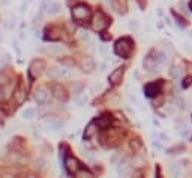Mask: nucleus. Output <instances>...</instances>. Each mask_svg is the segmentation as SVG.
Returning a JSON list of instances; mask_svg holds the SVG:
<instances>
[{
  "label": "nucleus",
  "mask_w": 192,
  "mask_h": 178,
  "mask_svg": "<svg viewBox=\"0 0 192 178\" xmlns=\"http://www.w3.org/2000/svg\"><path fill=\"white\" fill-rule=\"evenodd\" d=\"M180 163H183V166H188V163H189V160H188V159H183V160L180 162Z\"/></svg>",
  "instance_id": "35"
},
{
  "label": "nucleus",
  "mask_w": 192,
  "mask_h": 178,
  "mask_svg": "<svg viewBox=\"0 0 192 178\" xmlns=\"http://www.w3.org/2000/svg\"><path fill=\"white\" fill-rule=\"evenodd\" d=\"M156 63H158V66L161 68V66H165L167 65V59H168V56H167V52H164V51H159L158 54H156Z\"/></svg>",
  "instance_id": "15"
},
{
  "label": "nucleus",
  "mask_w": 192,
  "mask_h": 178,
  "mask_svg": "<svg viewBox=\"0 0 192 178\" xmlns=\"http://www.w3.org/2000/svg\"><path fill=\"white\" fill-rule=\"evenodd\" d=\"M111 6L120 15H125L128 12V2L126 0H111Z\"/></svg>",
  "instance_id": "7"
},
{
  "label": "nucleus",
  "mask_w": 192,
  "mask_h": 178,
  "mask_svg": "<svg viewBox=\"0 0 192 178\" xmlns=\"http://www.w3.org/2000/svg\"><path fill=\"white\" fill-rule=\"evenodd\" d=\"M179 75H180V69L177 68V66H173V68L170 69V76L171 78H179Z\"/></svg>",
  "instance_id": "25"
},
{
  "label": "nucleus",
  "mask_w": 192,
  "mask_h": 178,
  "mask_svg": "<svg viewBox=\"0 0 192 178\" xmlns=\"http://www.w3.org/2000/svg\"><path fill=\"white\" fill-rule=\"evenodd\" d=\"M168 171H170V174H171L173 177H179V175L182 174V168H180L179 163H171L170 168H168Z\"/></svg>",
  "instance_id": "18"
},
{
  "label": "nucleus",
  "mask_w": 192,
  "mask_h": 178,
  "mask_svg": "<svg viewBox=\"0 0 192 178\" xmlns=\"http://www.w3.org/2000/svg\"><path fill=\"white\" fill-rule=\"evenodd\" d=\"M72 17L77 21H84V20H87L90 17V9H89L87 5L80 3V5H77V6L72 8Z\"/></svg>",
  "instance_id": "3"
},
{
  "label": "nucleus",
  "mask_w": 192,
  "mask_h": 178,
  "mask_svg": "<svg viewBox=\"0 0 192 178\" xmlns=\"http://www.w3.org/2000/svg\"><path fill=\"white\" fill-rule=\"evenodd\" d=\"M159 90H161V84H158V82H150V84H147L144 87L146 96H149V97L156 96V94L159 93Z\"/></svg>",
  "instance_id": "11"
},
{
  "label": "nucleus",
  "mask_w": 192,
  "mask_h": 178,
  "mask_svg": "<svg viewBox=\"0 0 192 178\" xmlns=\"http://www.w3.org/2000/svg\"><path fill=\"white\" fill-rule=\"evenodd\" d=\"M110 123H111V117H110V115H102V117H99V118H98V121H96L98 127H102V129L108 127Z\"/></svg>",
  "instance_id": "16"
},
{
  "label": "nucleus",
  "mask_w": 192,
  "mask_h": 178,
  "mask_svg": "<svg viewBox=\"0 0 192 178\" xmlns=\"http://www.w3.org/2000/svg\"><path fill=\"white\" fill-rule=\"evenodd\" d=\"M48 76L53 78V79H57V78H62V69H56V68H51L48 70Z\"/></svg>",
  "instance_id": "20"
},
{
  "label": "nucleus",
  "mask_w": 192,
  "mask_h": 178,
  "mask_svg": "<svg viewBox=\"0 0 192 178\" xmlns=\"http://www.w3.org/2000/svg\"><path fill=\"white\" fill-rule=\"evenodd\" d=\"M156 68H159V66H158V63H156V59H155L153 56H149V57L144 59V69H146V70L153 72Z\"/></svg>",
  "instance_id": "12"
},
{
  "label": "nucleus",
  "mask_w": 192,
  "mask_h": 178,
  "mask_svg": "<svg viewBox=\"0 0 192 178\" xmlns=\"http://www.w3.org/2000/svg\"><path fill=\"white\" fill-rule=\"evenodd\" d=\"M42 126L45 127L47 130H51V132H57V130H60L62 129V123L59 121V120H56V118H45L44 121H42Z\"/></svg>",
  "instance_id": "5"
},
{
  "label": "nucleus",
  "mask_w": 192,
  "mask_h": 178,
  "mask_svg": "<svg viewBox=\"0 0 192 178\" xmlns=\"http://www.w3.org/2000/svg\"><path fill=\"white\" fill-rule=\"evenodd\" d=\"M123 73H125V69L123 68H117L114 69L108 76V81L111 82L113 85H117L120 84V81H122V78H123Z\"/></svg>",
  "instance_id": "6"
},
{
  "label": "nucleus",
  "mask_w": 192,
  "mask_h": 178,
  "mask_svg": "<svg viewBox=\"0 0 192 178\" xmlns=\"http://www.w3.org/2000/svg\"><path fill=\"white\" fill-rule=\"evenodd\" d=\"M129 29L134 30V32L140 30V21H137V20H131V21H129Z\"/></svg>",
  "instance_id": "24"
},
{
  "label": "nucleus",
  "mask_w": 192,
  "mask_h": 178,
  "mask_svg": "<svg viewBox=\"0 0 192 178\" xmlns=\"http://www.w3.org/2000/svg\"><path fill=\"white\" fill-rule=\"evenodd\" d=\"M99 52H101V54H105V52H107V47H105V45H101Z\"/></svg>",
  "instance_id": "34"
},
{
  "label": "nucleus",
  "mask_w": 192,
  "mask_h": 178,
  "mask_svg": "<svg viewBox=\"0 0 192 178\" xmlns=\"http://www.w3.org/2000/svg\"><path fill=\"white\" fill-rule=\"evenodd\" d=\"M0 3H3V5H5V3H8V0H0Z\"/></svg>",
  "instance_id": "37"
},
{
  "label": "nucleus",
  "mask_w": 192,
  "mask_h": 178,
  "mask_svg": "<svg viewBox=\"0 0 192 178\" xmlns=\"http://www.w3.org/2000/svg\"><path fill=\"white\" fill-rule=\"evenodd\" d=\"M84 103H86V99H84V97H77V105H78V106H83Z\"/></svg>",
  "instance_id": "31"
},
{
  "label": "nucleus",
  "mask_w": 192,
  "mask_h": 178,
  "mask_svg": "<svg viewBox=\"0 0 192 178\" xmlns=\"http://www.w3.org/2000/svg\"><path fill=\"white\" fill-rule=\"evenodd\" d=\"M189 9H191V12H192V0L189 2Z\"/></svg>",
  "instance_id": "36"
},
{
  "label": "nucleus",
  "mask_w": 192,
  "mask_h": 178,
  "mask_svg": "<svg viewBox=\"0 0 192 178\" xmlns=\"http://www.w3.org/2000/svg\"><path fill=\"white\" fill-rule=\"evenodd\" d=\"M15 97H17V103H23L26 100V93L23 90H18L17 93H15Z\"/></svg>",
  "instance_id": "23"
},
{
  "label": "nucleus",
  "mask_w": 192,
  "mask_h": 178,
  "mask_svg": "<svg viewBox=\"0 0 192 178\" xmlns=\"http://www.w3.org/2000/svg\"><path fill=\"white\" fill-rule=\"evenodd\" d=\"M191 82H192V78H191V76H188V78L185 79V82H183V87H189V85H191Z\"/></svg>",
  "instance_id": "32"
},
{
  "label": "nucleus",
  "mask_w": 192,
  "mask_h": 178,
  "mask_svg": "<svg viewBox=\"0 0 192 178\" xmlns=\"http://www.w3.org/2000/svg\"><path fill=\"white\" fill-rule=\"evenodd\" d=\"M60 61H62V65H66V66H69V68H74V65H75V61L71 60V59H62Z\"/></svg>",
  "instance_id": "28"
},
{
  "label": "nucleus",
  "mask_w": 192,
  "mask_h": 178,
  "mask_svg": "<svg viewBox=\"0 0 192 178\" xmlns=\"http://www.w3.org/2000/svg\"><path fill=\"white\" fill-rule=\"evenodd\" d=\"M65 166H66V171L69 174H77L80 171V165H78L77 159H74V157H66Z\"/></svg>",
  "instance_id": "10"
},
{
  "label": "nucleus",
  "mask_w": 192,
  "mask_h": 178,
  "mask_svg": "<svg viewBox=\"0 0 192 178\" xmlns=\"http://www.w3.org/2000/svg\"><path fill=\"white\" fill-rule=\"evenodd\" d=\"M23 117H24L26 120H32L36 117V111H35V108H27V109H24V112H23Z\"/></svg>",
  "instance_id": "21"
},
{
  "label": "nucleus",
  "mask_w": 192,
  "mask_h": 178,
  "mask_svg": "<svg viewBox=\"0 0 192 178\" xmlns=\"http://www.w3.org/2000/svg\"><path fill=\"white\" fill-rule=\"evenodd\" d=\"M83 88H84V85L81 84V82H74V84H72V91H74L77 96L83 91Z\"/></svg>",
  "instance_id": "22"
},
{
  "label": "nucleus",
  "mask_w": 192,
  "mask_h": 178,
  "mask_svg": "<svg viewBox=\"0 0 192 178\" xmlns=\"http://www.w3.org/2000/svg\"><path fill=\"white\" fill-rule=\"evenodd\" d=\"M35 99H36L38 103H41V105L42 103H47L48 99H50V93H48V90L44 88V87L38 88V90H36V94H35Z\"/></svg>",
  "instance_id": "9"
},
{
  "label": "nucleus",
  "mask_w": 192,
  "mask_h": 178,
  "mask_svg": "<svg viewBox=\"0 0 192 178\" xmlns=\"http://www.w3.org/2000/svg\"><path fill=\"white\" fill-rule=\"evenodd\" d=\"M45 69V63L42 60H35L33 63L30 65V69H29V73L32 78H38L41 75V72Z\"/></svg>",
  "instance_id": "4"
},
{
  "label": "nucleus",
  "mask_w": 192,
  "mask_h": 178,
  "mask_svg": "<svg viewBox=\"0 0 192 178\" xmlns=\"http://www.w3.org/2000/svg\"><path fill=\"white\" fill-rule=\"evenodd\" d=\"M132 163H134V166H137V168H141V166H144V163H146V162H144V159H143V157H135Z\"/></svg>",
  "instance_id": "26"
},
{
  "label": "nucleus",
  "mask_w": 192,
  "mask_h": 178,
  "mask_svg": "<svg viewBox=\"0 0 192 178\" xmlns=\"http://www.w3.org/2000/svg\"><path fill=\"white\" fill-rule=\"evenodd\" d=\"M51 88H53V93H54V96L57 97L59 100H62V102H66V100H68L66 90H65V88H63L62 85L53 84V85H51Z\"/></svg>",
  "instance_id": "8"
},
{
  "label": "nucleus",
  "mask_w": 192,
  "mask_h": 178,
  "mask_svg": "<svg viewBox=\"0 0 192 178\" xmlns=\"http://www.w3.org/2000/svg\"><path fill=\"white\" fill-rule=\"evenodd\" d=\"M81 68H83L84 72H92L93 69L96 68V65H95V60L92 57H86L83 60V65H81Z\"/></svg>",
  "instance_id": "13"
},
{
  "label": "nucleus",
  "mask_w": 192,
  "mask_h": 178,
  "mask_svg": "<svg viewBox=\"0 0 192 178\" xmlns=\"http://www.w3.org/2000/svg\"><path fill=\"white\" fill-rule=\"evenodd\" d=\"M114 52H116L119 57H129L131 56V52H132V41L129 39V38H122V39H119L114 45Z\"/></svg>",
  "instance_id": "1"
},
{
  "label": "nucleus",
  "mask_w": 192,
  "mask_h": 178,
  "mask_svg": "<svg viewBox=\"0 0 192 178\" xmlns=\"http://www.w3.org/2000/svg\"><path fill=\"white\" fill-rule=\"evenodd\" d=\"M99 88H101V84H93L92 85V91H93V93H95L96 90H99Z\"/></svg>",
  "instance_id": "33"
},
{
  "label": "nucleus",
  "mask_w": 192,
  "mask_h": 178,
  "mask_svg": "<svg viewBox=\"0 0 192 178\" xmlns=\"http://www.w3.org/2000/svg\"><path fill=\"white\" fill-rule=\"evenodd\" d=\"M111 23V20H110L102 11H98L95 15H93V21H92V27L95 32H104L108 24Z\"/></svg>",
  "instance_id": "2"
},
{
  "label": "nucleus",
  "mask_w": 192,
  "mask_h": 178,
  "mask_svg": "<svg viewBox=\"0 0 192 178\" xmlns=\"http://www.w3.org/2000/svg\"><path fill=\"white\" fill-rule=\"evenodd\" d=\"M60 9H62V5H60V3H57V2H53V3H51L50 2V5H48L47 11H48L50 14H57Z\"/></svg>",
  "instance_id": "19"
},
{
  "label": "nucleus",
  "mask_w": 192,
  "mask_h": 178,
  "mask_svg": "<svg viewBox=\"0 0 192 178\" xmlns=\"http://www.w3.org/2000/svg\"><path fill=\"white\" fill-rule=\"evenodd\" d=\"M80 39L81 41H89L90 39V34L87 33V30H80Z\"/></svg>",
  "instance_id": "27"
},
{
  "label": "nucleus",
  "mask_w": 192,
  "mask_h": 178,
  "mask_svg": "<svg viewBox=\"0 0 192 178\" xmlns=\"http://www.w3.org/2000/svg\"><path fill=\"white\" fill-rule=\"evenodd\" d=\"M183 150V145H179V147H174L170 150V154H177V151H182Z\"/></svg>",
  "instance_id": "30"
},
{
  "label": "nucleus",
  "mask_w": 192,
  "mask_h": 178,
  "mask_svg": "<svg viewBox=\"0 0 192 178\" xmlns=\"http://www.w3.org/2000/svg\"><path fill=\"white\" fill-rule=\"evenodd\" d=\"M177 108H180V109H185V108H186L183 97H179V99H177Z\"/></svg>",
  "instance_id": "29"
},
{
  "label": "nucleus",
  "mask_w": 192,
  "mask_h": 178,
  "mask_svg": "<svg viewBox=\"0 0 192 178\" xmlns=\"http://www.w3.org/2000/svg\"><path fill=\"white\" fill-rule=\"evenodd\" d=\"M117 172H119L120 175H129V174H131V166H129L128 163H119Z\"/></svg>",
  "instance_id": "17"
},
{
  "label": "nucleus",
  "mask_w": 192,
  "mask_h": 178,
  "mask_svg": "<svg viewBox=\"0 0 192 178\" xmlns=\"http://www.w3.org/2000/svg\"><path fill=\"white\" fill-rule=\"evenodd\" d=\"M98 124L96 123H90L89 126L86 127V132H84V138L86 139H90V138H93V136L96 135V132H98Z\"/></svg>",
  "instance_id": "14"
}]
</instances>
